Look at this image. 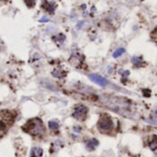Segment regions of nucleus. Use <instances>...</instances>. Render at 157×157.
Listing matches in <instances>:
<instances>
[{
	"label": "nucleus",
	"instance_id": "nucleus-1",
	"mask_svg": "<svg viewBox=\"0 0 157 157\" xmlns=\"http://www.w3.org/2000/svg\"><path fill=\"white\" fill-rule=\"evenodd\" d=\"M22 129L32 136H41L43 133H45V127L40 118H32L29 120L22 127Z\"/></svg>",
	"mask_w": 157,
	"mask_h": 157
},
{
	"label": "nucleus",
	"instance_id": "nucleus-2",
	"mask_svg": "<svg viewBox=\"0 0 157 157\" xmlns=\"http://www.w3.org/2000/svg\"><path fill=\"white\" fill-rule=\"evenodd\" d=\"M97 128L100 131L105 132V131H109L113 128V122L112 120L107 116H103L100 117L97 123Z\"/></svg>",
	"mask_w": 157,
	"mask_h": 157
},
{
	"label": "nucleus",
	"instance_id": "nucleus-3",
	"mask_svg": "<svg viewBox=\"0 0 157 157\" xmlns=\"http://www.w3.org/2000/svg\"><path fill=\"white\" fill-rule=\"evenodd\" d=\"M86 113H87V108L84 106V105H78L74 109V112L73 113V116L78 120H84L86 116Z\"/></svg>",
	"mask_w": 157,
	"mask_h": 157
},
{
	"label": "nucleus",
	"instance_id": "nucleus-4",
	"mask_svg": "<svg viewBox=\"0 0 157 157\" xmlns=\"http://www.w3.org/2000/svg\"><path fill=\"white\" fill-rule=\"evenodd\" d=\"M89 78L93 82H95V83L99 84V86H102V87H104V86L108 85V80L104 78L103 77H101L99 75H97V74H91V75H89Z\"/></svg>",
	"mask_w": 157,
	"mask_h": 157
},
{
	"label": "nucleus",
	"instance_id": "nucleus-5",
	"mask_svg": "<svg viewBox=\"0 0 157 157\" xmlns=\"http://www.w3.org/2000/svg\"><path fill=\"white\" fill-rule=\"evenodd\" d=\"M42 7L47 12L49 13H53L54 10L56 9V4L54 2H48V1H45L42 3Z\"/></svg>",
	"mask_w": 157,
	"mask_h": 157
},
{
	"label": "nucleus",
	"instance_id": "nucleus-6",
	"mask_svg": "<svg viewBox=\"0 0 157 157\" xmlns=\"http://www.w3.org/2000/svg\"><path fill=\"white\" fill-rule=\"evenodd\" d=\"M43 154V151L41 148L34 147L30 151V157H41Z\"/></svg>",
	"mask_w": 157,
	"mask_h": 157
},
{
	"label": "nucleus",
	"instance_id": "nucleus-7",
	"mask_svg": "<svg viewBox=\"0 0 157 157\" xmlns=\"http://www.w3.org/2000/svg\"><path fill=\"white\" fill-rule=\"evenodd\" d=\"M97 145H99V141H97L96 139H92L91 140H89L87 144H86V149L89 151H93Z\"/></svg>",
	"mask_w": 157,
	"mask_h": 157
},
{
	"label": "nucleus",
	"instance_id": "nucleus-8",
	"mask_svg": "<svg viewBox=\"0 0 157 157\" xmlns=\"http://www.w3.org/2000/svg\"><path fill=\"white\" fill-rule=\"evenodd\" d=\"M53 75L54 77H56V78H61L62 77H64L65 76V72H64L61 69H55L54 71L53 72Z\"/></svg>",
	"mask_w": 157,
	"mask_h": 157
},
{
	"label": "nucleus",
	"instance_id": "nucleus-9",
	"mask_svg": "<svg viewBox=\"0 0 157 157\" xmlns=\"http://www.w3.org/2000/svg\"><path fill=\"white\" fill-rule=\"evenodd\" d=\"M49 128L52 129V130H57V129L59 128V124L57 122H55V121H50L49 122Z\"/></svg>",
	"mask_w": 157,
	"mask_h": 157
},
{
	"label": "nucleus",
	"instance_id": "nucleus-10",
	"mask_svg": "<svg viewBox=\"0 0 157 157\" xmlns=\"http://www.w3.org/2000/svg\"><path fill=\"white\" fill-rule=\"evenodd\" d=\"M125 52V49L124 48H119V49H117L114 53H113V57L114 58H117V57H120L121 55H122L123 53Z\"/></svg>",
	"mask_w": 157,
	"mask_h": 157
},
{
	"label": "nucleus",
	"instance_id": "nucleus-11",
	"mask_svg": "<svg viewBox=\"0 0 157 157\" xmlns=\"http://www.w3.org/2000/svg\"><path fill=\"white\" fill-rule=\"evenodd\" d=\"M132 63L134 64L135 66H141L143 64V61H142V58L141 57H132V59H131Z\"/></svg>",
	"mask_w": 157,
	"mask_h": 157
},
{
	"label": "nucleus",
	"instance_id": "nucleus-12",
	"mask_svg": "<svg viewBox=\"0 0 157 157\" xmlns=\"http://www.w3.org/2000/svg\"><path fill=\"white\" fill-rule=\"evenodd\" d=\"M53 39L55 40V42H60V43H62L64 40H65V36L62 33H60L58 34L57 36H54Z\"/></svg>",
	"mask_w": 157,
	"mask_h": 157
},
{
	"label": "nucleus",
	"instance_id": "nucleus-13",
	"mask_svg": "<svg viewBox=\"0 0 157 157\" xmlns=\"http://www.w3.org/2000/svg\"><path fill=\"white\" fill-rule=\"evenodd\" d=\"M43 21H48V19H47L46 17H44V18H42V19H40V22H43Z\"/></svg>",
	"mask_w": 157,
	"mask_h": 157
}]
</instances>
